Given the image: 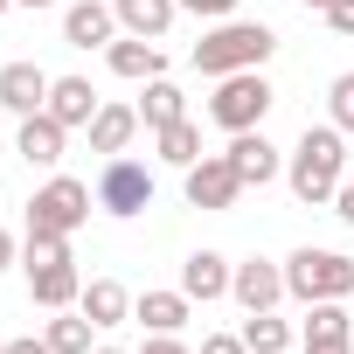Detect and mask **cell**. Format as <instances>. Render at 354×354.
I'll return each instance as SVG.
<instances>
[{
    "label": "cell",
    "mask_w": 354,
    "mask_h": 354,
    "mask_svg": "<svg viewBox=\"0 0 354 354\" xmlns=\"http://www.w3.org/2000/svg\"><path fill=\"white\" fill-rule=\"evenodd\" d=\"M271 111V84L257 70H236V77H216V97H209V118L223 132H257Z\"/></svg>",
    "instance_id": "4"
},
{
    "label": "cell",
    "mask_w": 354,
    "mask_h": 354,
    "mask_svg": "<svg viewBox=\"0 0 354 354\" xmlns=\"http://www.w3.org/2000/svg\"><path fill=\"white\" fill-rule=\"evenodd\" d=\"M111 15H118L132 35H146V42H153V35H167V21H174V15H181V0H118Z\"/></svg>",
    "instance_id": "17"
},
{
    "label": "cell",
    "mask_w": 354,
    "mask_h": 354,
    "mask_svg": "<svg viewBox=\"0 0 354 354\" xmlns=\"http://www.w3.org/2000/svg\"><path fill=\"white\" fill-rule=\"evenodd\" d=\"M306 354H354V340H306Z\"/></svg>",
    "instance_id": "32"
},
{
    "label": "cell",
    "mask_w": 354,
    "mask_h": 354,
    "mask_svg": "<svg viewBox=\"0 0 354 354\" xmlns=\"http://www.w3.org/2000/svg\"><path fill=\"white\" fill-rule=\"evenodd\" d=\"M160 160H174V167L188 174V167L202 160V132H195L188 118H174V125H160Z\"/></svg>",
    "instance_id": "21"
},
{
    "label": "cell",
    "mask_w": 354,
    "mask_h": 354,
    "mask_svg": "<svg viewBox=\"0 0 354 354\" xmlns=\"http://www.w3.org/2000/svg\"><path fill=\"white\" fill-rule=\"evenodd\" d=\"M340 167H347L340 125H306V139L292 146V195H299L306 209L333 202V195H340Z\"/></svg>",
    "instance_id": "1"
},
{
    "label": "cell",
    "mask_w": 354,
    "mask_h": 354,
    "mask_svg": "<svg viewBox=\"0 0 354 354\" xmlns=\"http://www.w3.org/2000/svg\"><path fill=\"white\" fill-rule=\"evenodd\" d=\"M111 70L139 84V77H160V70H167V56H160L146 35H132V42H111Z\"/></svg>",
    "instance_id": "20"
},
{
    "label": "cell",
    "mask_w": 354,
    "mask_h": 354,
    "mask_svg": "<svg viewBox=\"0 0 354 354\" xmlns=\"http://www.w3.org/2000/svg\"><path fill=\"white\" fill-rule=\"evenodd\" d=\"M21 8H56V0H21Z\"/></svg>",
    "instance_id": "36"
},
{
    "label": "cell",
    "mask_w": 354,
    "mask_h": 354,
    "mask_svg": "<svg viewBox=\"0 0 354 354\" xmlns=\"http://www.w3.org/2000/svg\"><path fill=\"white\" fill-rule=\"evenodd\" d=\"M97 354H118V347H97Z\"/></svg>",
    "instance_id": "37"
},
{
    "label": "cell",
    "mask_w": 354,
    "mask_h": 354,
    "mask_svg": "<svg viewBox=\"0 0 354 354\" xmlns=\"http://www.w3.org/2000/svg\"><path fill=\"white\" fill-rule=\"evenodd\" d=\"M271 49H278V35L264 21H223L195 42V70L202 77H236V70H257Z\"/></svg>",
    "instance_id": "2"
},
{
    "label": "cell",
    "mask_w": 354,
    "mask_h": 354,
    "mask_svg": "<svg viewBox=\"0 0 354 354\" xmlns=\"http://www.w3.org/2000/svg\"><path fill=\"white\" fill-rule=\"evenodd\" d=\"M236 195H243V181H236V167H230L223 153H216V160L202 153V160L188 167V202H195V209H236Z\"/></svg>",
    "instance_id": "7"
},
{
    "label": "cell",
    "mask_w": 354,
    "mask_h": 354,
    "mask_svg": "<svg viewBox=\"0 0 354 354\" xmlns=\"http://www.w3.org/2000/svg\"><path fill=\"white\" fill-rule=\"evenodd\" d=\"M42 111H49V118H63V125H91V118H97V91H91L84 77H56Z\"/></svg>",
    "instance_id": "14"
},
{
    "label": "cell",
    "mask_w": 354,
    "mask_h": 354,
    "mask_svg": "<svg viewBox=\"0 0 354 354\" xmlns=\"http://www.w3.org/2000/svg\"><path fill=\"white\" fill-rule=\"evenodd\" d=\"M0 347H8V340H0Z\"/></svg>",
    "instance_id": "39"
},
{
    "label": "cell",
    "mask_w": 354,
    "mask_h": 354,
    "mask_svg": "<svg viewBox=\"0 0 354 354\" xmlns=\"http://www.w3.org/2000/svg\"><path fill=\"white\" fill-rule=\"evenodd\" d=\"M146 354H188V347L174 340V333H153V340H146Z\"/></svg>",
    "instance_id": "30"
},
{
    "label": "cell",
    "mask_w": 354,
    "mask_h": 354,
    "mask_svg": "<svg viewBox=\"0 0 354 354\" xmlns=\"http://www.w3.org/2000/svg\"><path fill=\"white\" fill-rule=\"evenodd\" d=\"M139 118L160 132V125H174V118H181V91H174L167 77H146V104H139Z\"/></svg>",
    "instance_id": "23"
},
{
    "label": "cell",
    "mask_w": 354,
    "mask_h": 354,
    "mask_svg": "<svg viewBox=\"0 0 354 354\" xmlns=\"http://www.w3.org/2000/svg\"><path fill=\"white\" fill-rule=\"evenodd\" d=\"M0 354H56V347H49V340H8Z\"/></svg>",
    "instance_id": "31"
},
{
    "label": "cell",
    "mask_w": 354,
    "mask_h": 354,
    "mask_svg": "<svg viewBox=\"0 0 354 354\" xmlns=\"http://www.w3.org/2000/svg\"><path fill=\"white\" fill-rule=\"evenodd\" d=\"M97 202H104L111 216H139V209L153 202V174H146L139 160H111L104 181H97Z\"/></svg>",
    "instance_id": "6"
},
{
    "label": "cell",
    "mask_w": 354,
    "mask_h": 354,
    "mask_svg": "<svg viewBox=\"0 0 354 354\" xmlns=\"http://www.w3.org/2000/svg\"><path fill=\"white\" fill-rule=\"evenodd\" d=\"M181 8H188V15H209V21H230L236 0H181Z\"/></svg>",
    "instance_id": "28"
},
{
    "label": "cell",
    "mask_w": 354,
    "mask_h": 354,
    "mask_svg": "<svg viewBox=\"0 0 354 354\" xmlns=\"http://www.w3.org/2000/svg\"><path fill=\"white\" fill-rule=\"evenodd\" d=\"M230 278H236V271H230V257H216V250H195V257L181 264V292H188V299H202V306H209V299H223V292H230Z\"/></svg>",
    "instance_id": "13"
},
{
    "label": "cell",
    "mask_w": 354,
    "mask_h": 354,
    "mask_svg": "<svg viewBox=\"0 0 354 354\" xmlns=\"http://www.w3.org/2000/svg\"><path fill=\"white\" fill-rule=\"evenodd\" d=\"M49 84H56V77H42L35 63H8V70H0V104L28 118V111H42V104H49Z\"/></svg>",
    "instance_id": "11"
},
{
    "label": "cell",
    "mask_w": 354,
    "mask_h": 354,
    "mask_svg": "<svg viewBox=\"0 0 354 354\" xmlns=\"http://www.w3.org/2000/svg\"><path fill=\"white\" fill-rule=\"evenodd\" d=\"M0 15H8V0H0Z\"/></svg>",
    "instance_id": "38"
},
{
    "label": "cell",
    "mask_w": 354,
    "mask_h": 354,
    "mask_svg": "<svg viewBox=\"0 0 354 354\" xmlns=\"http://www.w3.org/2000/svg\"><path fill=\"white\" fill-rule=\"evenodd\" d=\"M202 354H250L236 333H216V340H202Z\"/></svg>",
    "instance_id": "29"
},
{
    "label": "cell",
    "mask_w": 354,
    "mask_h": 354,
    "mask_svg": "<svg viewBox=\"0 0 354 354\" xmlns=\"http://www.w3.org/2000/svg\"><path fill=\"white\" fill-rule=\"evenodd\" d=\"M111 28H118V15H111V8H97V0H77V8L63 15L70 49H97V42H111Z\"/></svg>",
    "instance_id": "15"
},
{
    "label": "cell",
    "mask_w": 354,
    "mask_h": 354,
    "mask_svg": "<svg viewBox=\"0 0 354 354\" xmlns=\"http://www.w3.org/2000/svg\"><path fill=\"white\" fill-rule=\"evenodd\" d=\"M306 340H354V319L340 313V299H319L306 313Z\"/></svg>",
    "instance_id": "24"
},
{
    "label": "cell",
    "mask_w": 354,
    "mask_h": 354,
    "mask_svg": "<svg viewBox=\"0 0 354 354\" xmlns=\"http://www.w3.org/2000/svg\"><path fill=\"white\" fill-rule=\"evenodd\" d=\"M230 292L243 299V313H271V306L285 299V271H278V264H264V257H250V264H236Z\"/></svg>",
    "instance_id": "10"
},
{
    "label": "cell",
    "mask_w": 354,
    "mask_h": 354,
    "mask_svg": "<svg viewBox=\"0 0 354 354\" xmlns=\"http://www.w3.org/2000/svg\"><path fill=\"white\" fill-rule=\"evenodd\" d=\"M132 132H139V111H132V104H97V118H91V153H125Z\"/></svg>",
    "instance_id": "16"
},
{
    "label": "cell",
    "mask_w": 354,
    "mask_h": 354,
    "mask_svg": "<svg viewBox=\"0 0 354 354\" xmlns=\"http://www.w3.org/2000/svg\"><path fill=\"white\" fill-rule=\"evenodd\" d=\"M77 306H84V313H91L97 326H118V319L132 313V299H125V285H118V278H91Z\"/></svg>",
    "instance_id": "19"
},
{
    "label": "cell",
    "mask_w": 354,
    "mask_h": 354,
    "mask_svg": "<svg viewBox=\"0 0 354 354\" xmlns=\"http://www.w3.org/2000/svg\"><path fill=\"white\" fill-rule=\"evenodd\" d=\"M28 299H35V306H77V299H84L77 257H49V264H28Z\"/></svg>",
    "instance_id": "8"
},
{
    "label": "cell",
    "mask_w": 354,
    "mask_h": 354,
    "mask_svg": "<svg viewBox=\"0 0 354 354\" xmlns=\"http://www.w3.org/2000/svg\"><path fill=\"white\" fill-rule=\"evenodd\" d=\"M306 8H313V15H326V8H333V0H306Z\"/></svg>",
    "instance_id": "35"
},
{
    "label": "cell",
    "mask_w": 354,
    "mask_h": 354,
    "mask_svg": "<svg viewBox=\"0 0 354 354\" xmlns=\"http://www.w3.org/2000/svg\"><path fill=\"white\" fill-rule=\"evenodd\" d=\"M8 264H15V236H8V230H0V271H8Z\"/></svg>",
    "instance_id": "34"
},
{
    "label": "cell",
    "mask_w": 354,
    "mask_h": 354,
    "mask_svg": "<svg viewBox=\"0 0 354 354\" xmlns=\"http://www.w3.org/2000/svg\"><path fill=\"white\" fill-rule=\"evenodd\" d=\"M333 125H340V132H354V70H347V77H333Z\"/></svg>",
    "instance_id": "26"
},
{
    "label": "cell",
    "mask_w": 354,
    "mask_h": 354,
    "mask_svg": "<svg viewBox=\"0 0 354 354\" xmlns=\"http://www.w3.org/2000/svg\"><path fill=\"white\" fill-rule=\"evenodd\" d=\"M243 347H250V354H285V347H292V326L271 319V313H250V319H243Z\"/></svg>",
    "instance_id": "22"
},
{
    "label": "cell",
    "mask_w": 354,
    "mask_h": 354,
    "mask_svg": "<svg viewBox=\"0 0 354 354\" xmlns=\"http://www.w3.org/2000/svg\"><path fill=\"white\" fill-rule=\"evenodd\" d=\"M223 160L236 167V181H243V188H264V181H278V146H271L264 132H236Z\"/></svg>",
    "instance_id": "9"
},
{
    "label": "cell",
    "mask_w": 354,
    "mask_h": 354,
    "mask_svg": "<svg viewBox=\"0 0 354 354\" xmlns=\"http://www.w3.org/2000/svg\"><path fill=\"white\" fill-rule=\"evenodd\" d=\"M326 28H333V35H354V0H333V8H326Z\"/></svg>",
    "instance_id": "27"
},
{
    "label": "cell",
    "mask_w": 354,
    "mask_h": 354,
    "mask_svg": "<svg viewBox=\"0 0 354 354\" xmlns=\"http://www.w3.org/2000/svg\"><path fill=\"white\" fill-rule=\"evenodd\" d=\"M84 216H91V188L70 181V174H56V181L28 202V236H70V230H84Z\"/></svg>",
    "instance_id": "5"
},
{
    "label": "cell",
    "mask_w": 354,
    "mask_h": 354,
    "mask_svg": "<svg viewBox=\"0 0 354 354\" xmlns=\"http://www.w3.org/2000/svg\"><path fill=\"white\" fill-rule=\"evenodd\" d=\"M91 326H97L91 313H77V319H49V333H42V340H49L56 354H91Z\"/></svg>",
    "instance_id": "25"
},
{
    "label": "cell",
    "mask_w": 354,
    "mask_h": 354,
    "mask_svg": "<svg viewBox=\"0 0 354 354\" xmlns=\"http://www.w3.org/2000/svg\"><path fill=\"white\" fill-rule=\"evenodd\" d=\"M333 209H340V223H354V181H340V195H333Z\"/></svg>",
    "instance_id": "33"
},
{
    "label": "cell",
    "mask_w": 354,
    "mask_h": 354,
    "mask_svg": "<svg viewBox=\"0 0 354 354\" xmlns=\"http://www.w3.org/2000/svg\"><path fill=\"white\" fill-rule=\"evenodd\" d=\"M63 132H70L63 118L28 111V118H21V160H28V167H56V160H63Z\"/></svg>",
    "instance_id": "12"
},
{
    "label": "cell",
    "mask_w": 354,
    "mask_h": 354,
    "mask_svg": "<svg viewBox=\"0 0 354 354\" xmlns=\"http://www.w3.org/2000/svg\"><path fill=\"white\" fill-rule=\"evenodd\" d=\"M285 292L292 299H306V306H319V299H347L354 292V257H340V250H292L285 257Z\"/></svg>",
    "instance_id": "3"
},
{
    "label": "cell",
    "mask_w": 354,
    "mask_h": 354,
    "mask_svg": "<svg viewBox=\"0 0 354 354\" xmlns=\"http://www.w3.org/2000/svg\"><path fill=\"white\" fill-rule=\"evenodd\" d=\"M188 306H195L188 292H146V299H139L132 313H139V319H146L153 333H181V326H188Z\"/></svg>",
    "instance_id": "18"
}]
</instances>
